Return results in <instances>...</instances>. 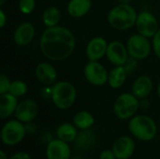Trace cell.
Masks as SVG:
<instances>
[{"label":"cell","mask_w":160,"mask_h":159,"mask_svg":"<svg viewBox=\"0 0 160 159\" xmlns=\"http://www.w3.org/2000/svg\"><path fill=\"white\" fill-rule=\"evenodd\" d=\"M94 124H95L94 116L86 111H81L77 112L73 117V125L77 128H80L81 130L89 129L93 127Z\"/></svg>","instance_id":"cell-24"},{"label":"cell","mask_w":160,"mask_h":159,"mask_svg":"<svg viewBox=\"0 0 160 159\" xmlns=\"http://www.w3.org/2000/svg\"><path fill=\"white\" fill-rule=\"evenodd\" d=\"M119 2V4H130V2L132 0H117Z\"/></svg>","instance_id":"cell-35"},{"label":"cell","mask_w":160,"mask_h":159,"mask_svg":"<svg viewBox=\"0 0 160 159\" xmlns=\"http://www.w3.org/2000/svg\"><path fill=\"white\" fill-rule=\"evenodd\" d=\"M107 40L102 37H95L86 45L85 53L89 61H99L106 55L108 48Z\"/></svg>","instance_id":"cell-12"},{"label":"cell","mask_w":160,"mask_h":159,"mask_svg":"<svg viewBox=\"0 0 160 159\" xmlns=\"http://www.w3.org/2000/svg\"><path fill=\"white\" fill-rule=\"evenodd\" d=\"M135 25L138 33L148 38H153L159 29L158 19L149 11H142L139 13Z\"/></svg>","instance_id":"cell-9"},{"label":"cell","mask_w":160,"mask_h":159,"mask_svg":"<svg viewBox=\"0 0 160 159\" xmlns=\"http://www.w3.org/2000/svg\"><path fill=\"white\" fill-rule=\"evenodd\" d=\"M39 47L42 54L52 61L68 59L74 52L76 38L67 27L56 25L47 27L41 34Z\"/></svg>","instance_id":"cell-1"},{"label":"cell","mask_w":160,"mask_h":159,"mask_svg":"<svg viewBox=\"0 0 160 159\" xmlns=\"http://www.w3.org/2000/svg\"><path fill=\"white\" fill-rule=\"evenodd\" d=\"M137 61H138L137 59H135V58H133L131 56H129L128 58V60L126 61V63L123 66L125 67L126 71L128 72V74H131L136 70V68L138 67V62Z\"/></svg>","instance_id":"cell-27"},{"label":"cell","mask_w":160,"mask_h":159,"mask_svg":"<svg viewBox=\"0 0 160 159\" xmlns=\"http://www.w3.org/2000/svg\"><path fill=\"white\" fill-rule=\"evenodd\" d=\"M38 112V106L33 99H23L15 111V117L22 123H29L36 119Z\"/></svg>","instance_id":"cell-11"},{"label":"cell","mask_w":160,"mask_h":159,"mask_svg":"<svg viewBox=\"0 0 160 159\" xmlns=\"http://www.w3.org/2000/svg\"><path fill=\"white\" fill-rule=\"evenodd\" d=\"M137 17L138 13L130 4H119L109 11L107 19L112 28L125 31L136 24Z\"/></svg>","instance_id":"cell-2"},{"label":"cell","mask_w":160,"mask_h":159,"mask_svg":"<svg viewBox=\"0 0 160 159\" xmlns=\"http://www.w3.org/2000/svg\"><path fill=\"white\" fill-rule=\"evenodd\" d=\"M159 122H160V118H159Z\"/></svg>","instance_id":"cell-39"},{"label":"cell","mask_w":160,"mask_h":159,"mask_svg":"<svg viewBox=\"0 0 160 159\" xmlns=\"http://www.w3.org/2000/svg\"><path fill=\"white\" fill-rule=\"evenodd\" d=\"M76 97L77 90L69 82H57L51 87V98L55 107L60 110L71 108L76 101Z\"/></svg>","instance_id":"cell-3"},{"label":"cell","mask_w":160,"mask_h":159,"mask_svg":"<svg viewBox=\"0 0 160 159\" xmlns=\"http://www.w3.org/2000/svg\"><path fill=\"white\" fill-rule=\"evenodd\" d=\"M72 159H84V158H82V157H74V158Z\"/></svg>","instance_id":"cell-38"},{"label":"cell","mask_w":160,"mask_h":159,"mask_svg":"<svg viewBox=\"0 0 160 159\" xmlns=\"http://www.w3.org/2000/svg\"><path fill=\"white\" fill-rule=\"evenodd\" d=\"M92 7L91 0H69L67 10L72 18H82L85 16Z\"/></svg>","instance_id":"cell-19"},{"label":"cell","mask_w":160,"mask_h":159,"mask_svg":"<svg viewBox=\"0 0 160 159\" xmlns=\"http://www.w3.org/2000/svg\"><path fill=\"white\" fill-rule=\"evenodd\" d=\"M83 73L86 81L94 86H102L108 82L109 73L98 61H89L84 67Z\"/></svg>","instance_id":"cell-8"},{"label":"cell","mask_w":160,"mask_h":159,"mask_svg":"<svg viewBox=\"0 0 160 159\" xmlns=\"http://www.w3.org/2000/svg\"><path fill=\"white\" fill-rule=\"evenodd\" d=\"M56 135L57 138L63 142H66L68 143L72 142L76 140L78 136L77 127L74 125L68 123L61 124L56 129Z\"/></svg>","instance_id":"cell-22"},{"label":"cell","mask_w":160,"mask_h":159,"mask_svg":"<svg viewBox=\"0 0 160 159\" xmlns=\"http://www.w3.org/2000/svg\"><path fill=\"white\" fill-rule=\"evenodd\" d=\"M17 97L10 93L0 95V117L1 119H7L13 113L18 106Z\"/></svg>","instance_id":"cell-18"},{"label":"cell","mask_w":160,"mask_h":159,"mask_svg":"<svg viewBox=\"0 0 160 159\" xmlns=\"http://www.w3.org/2000/svg\"><path fill=\"white\" fill-rule=\"evenodd\" d=\"M8 159H31V157L29 154H27L25 152H19V153H16L13 156H11Z\"/></svg>","instance_id":"cell-31"},{"label":"cell","mask_w":160,"mask_h":159,"mask_svg":"<svg viewBox=\"0 0 160 159\" xmlns=\"http://www.w3.org/2000/svg\"><path fill=\"white\" fill-rule=\"evenodd\" d=\"M99 159H117L112 150H105L100 153Z\"/></svg>","instance_id":"cell-30"},{"label":"cell","mask_w":160,"mask_h":159,"mask_svg":"<svg viewBox=\"0 0 160 159\" xmlns=\"http://www.w3.org/2000/svg\"><path fill=\"white\" fill-rule=\"evenodd\" d=\"M70 148L68 142L61 140H52L48 143L46 149L47 159H69Z\"/></svg>","instance_id":"cell-16"},{"label":"cell","mask_w":160,"mask_h":159,"mask_svg":"<svg viewBox=\"0 0 160 159\" xmlns=\"http://www.w3.org/2000/svg\"><path fill=\"white\" fill-rule=\"evenodd\" d=\"M8 0H0V6H4Z\"/></svg>","instance_id":"cell-36"},{"label":"cell","mask_w":160,"mask_h":159,"mask_svg":"<svg viewBox=\"0 0 160 159\" xmlns=\"http://www.w3.org/2000/svg\"><path fill=\"white\" fill-rule=\"evenodd\" d=\"M112 151L117 159L130 158L135 152V142L128 136H122L113 143Z\"/></svg>","instance_id":"cell-15"},{"label":"cell","mask_w":160,"mask_h":159,"mask_svg":"<svg viewBox=\"0 0 160 159\" xmlns=\"http://www.w3.org/2000/svg\"><path fill=\"white\" fill-rule=\"evenodd\" d=\"M26 134L25 126L19 120L8 121L1 131V139L6 145H15L21 142Z\"/></svg>","instance_id":"cell-7"},{"label":"cell","mask_w":160,"mask_h":159,"mask_svg":"<svg viewBox=\"0 0 160 159\" xmlns=\"http://www.w3.org/2000/svg\"><path fill=\"white\" fill-rule=\"evenodd\" d=\"M25 129H26V132H28V133H34L37 129V127L34 123L29 122V123H26Z\"/></svg>","instance_id":"cell-33"},{"label":"cell","mask_w":160,"mask_h":159,"mask_svg":"<svg viewBox=\"0 0 160 159\" xmlns=\"http://www.w3.org/2000/svg\"><path fill=\"white\" fill-rule=\"evenodd\" d=\"M35 76L37 80L45 86L53 85L56 82L57 72L55 67L47 62L39 63L35 68Z\"/></svg>","instance_id":"cell-14"},{"label":"cell","mask_w":160,"mask_h":159,"mask_svg":"<svg viewBox=\"0 0 160 159\" xmlns=\"http://www.w3.org/2000/svg\"><path fill=\"white\" fill-rule=\"evenodd\" d=\"M0 159H8V157H7V155H6V153L4 151L0 152Z\"/></svg>","instance_id":"cell-34"},{"label":"cell","mask_w":160,"mask_h":159,"mask_svg":"<svg viewBox=\"0 0 160 159\" xmlns=\"http://www.w3.org/2000/svg\"><path fill=\"white\" fill-rule=\"evenodd\" d=\"M7 21H8V17L5 13V11L3 9H0V27L4 28L7 24Z\"/></svg>","instance_id":"cell-32"},{"label":"cell","mask_w":160,"mask_h":159,"mask_svg":"<svg viewBox=\"0 0 160 159\" xmlns=\"http://www.w3.org/2000/svg\"><path fill=\"white\" fill-rule=\"evenodd\" d=\"M128 72L123 66H116L109 73L108 83L112 89H118L122 87L128 78Z\"/></svg>","instance_id":"cell-21"},{"label":"cell","mask_w":160,"mask_h":159,"mask_svg":"<svg viewBox=\"0 0 160 159\" xmlns=\"http://www.w3.org/2000/svg\"><path fill=\"white\" fill-rule=\"evenodd\" d=\"M127 48L129 56L137 60H143L150 55L153 46L148 37L138 33L129 37Z\"/></svg>","instance_id":"cell-6"},{"label":"cell","mask_w":160,"mask_h":159,"mask_svg":"<svg viewBox=\"0 0 160 159\" xmlns=\"http://www.w3.org/2000/svg\"><path fill=\"white\" fill-rule=\"evenodd\" d=\"M128 128L136 139L142 142L152 141L155 139L158 132L156 122L147 115L133 116L128 123Z\"/></svg>","instance_id":"cell-4"},{"label":"cell","mask_w":160,"mask_h":159,"mask_svg":"<svg viewBox=\"0 0 160 159\" xmlns=\"http://www.w3.org/2000/svg\"><path fill=\"white\" fill-rule=\"evenodd\" d=\"M106 56L111 64L116 66H124L129 57L128 48L120 41H112L108 44Z\"/></svg>","instance_id":"cell-10"},{"label":"cell","mask_w":160,"mask_h":159,"mask_svg":"<svg viewBox=\"0 0 160 159\" xmlns=\"http://www.w3.org/2000/svg\"><path fill=\"white\" fill-rule=\"evenodd\" d=\"M36 35L35 26L30 22L20 23L14 31L13 40L18 46H26L30 44Z\"/></svg>","instance_id":"cell-13"},{"label":"cell","mask_w":160,"mask_h":159,"mask_svg":"<svg viewBox=\"0 0 160 159\" xmlns=\"http://www.w3.org/2000/svg\"><path fill=\"white\" fill-rule=\"evenodd\" d=\"M27 90H28L27 84L23 81L16 80V81L11 82L8 93H10L16 97H20L24 96L27 93Z\"/></svg>","instance_id":"cell-25"},{"label":"cell","mask_w":160,"mask_h":159,"mask_svg":"<svg viewBox=\"0 0 160 159\" xmlns=\"http://www.w3.org/2000/svg\"><path fill=\"white\" fill-rule=\"evenodd\" d=\"M158 96H159L160 97V82L158 83Z\"/></svg>","instance_id":"cell-37"},{"label":"cell","mask_w":160,"mask_h":159,"mask_svg":"<svg viewBox=\"0 0 160 159\" xmlns=\"http://www.w3.org/2000/svg\"><path fill=\"white\" fill-rule=\"evenodd\" d=\"M152 46L156 55L160 59V28L157 32V34L153 37Z\"/></svg>","instance_id":"cell-29"},{"label":"cell","mask_w":160,"mask_h":159,"mask_svg":"<svg viewBox=\"0 0 160 159\" xmlns=\"http://www.w3.org/2000/svg\"><path fill=\"white\" fill-rule=\"evenodd\" d=\"M10 80L6 76L5 74L0 75V95L8 93L9 87H10Z\"/></svg>","instance_id":"cell-28"},{"label":"cell","mask_w":160,"mask_h":159,"mask_svg":"<svg viewBox=\"0 0 160 159\" xmlns=\"http://www.w3.org/2000/svg\"><path fill=\"white\" fill-rule=\"evenodd\" d=\"M61 21V11L57 7L52 6L47 7L42 13V22L46 27L58 25Z\"/></svg>","instance_id":"cell-23"},{"label":"cell","mask_w":160,"mask_h":159,"mask_svg":"<svg viewBox=\"0 0 160 159\" xmlns=\"http://www.w3.org/2000/svg\"><path fill=\"white\" fill-rule=\"evenodd\" d=\"M74 142L77 150L87 151L95 146L97 142V136L92 129H83L78 133V136Z\"/></svg>","instance_id":"cell-20"},{"label":"cell","mask_w":160,"mask_h":159,"mask_svg":"<svg viewBox=\"0 0 160 159\" xmlns=\"http://www.w3.org/2000/svg\"><path fill=\"white\" fill-rule=\"evenodd\" d=\"M36 7V0H20L19 9L22 14H30Z\"/></svg>","instance_id":"cell-26"},{"label":"cell","mask_w":160,"mask_h":159,"mask_svg":"<svg viewBox=\"0 0 160 159\" xmlns=\"http://www.w3.org/2000/svg\"><path fill=\"white\" fill-rule=\"evenodd\" d=\"M153 90V81L147 75L138 77L132 84V94L138 98L147 97Z\"/></svg>","instance_id":"cell-17"},{"label":"cell","mask_w":160,"mask_h":159,"mask_svg":"<svg viewBox=\"0 0 160 159\" xmlns=\"http://www.w3.org/2000/svg\"><path fill=\"white\" fill-rule=\"evenodd\" d=\"M141 103L139 98L132 93L121 94L115 100L113 105V112L117 118L121 120L131 119L138 112Z\"/></svg>","instance_id":"cell-5"}]
</instances>
